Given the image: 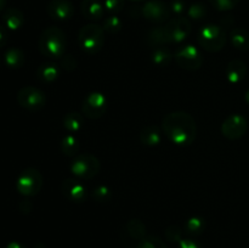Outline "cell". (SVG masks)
Returning <instances> with one entry per match:
<instances>
[{
	"label": "cell",
	"mask_w": 249,
	"mask_h": 248,
	"mask_svg": "<svg viewBox=\"0 0 249 248\" xmlns=\"http://www.w3.org/2000/svg\"><path fill=\"white\" fill-rule=\"evenodd\" d=\"M80 12L89 21H99L106 11L100 0H83L80 4Z\"/></svg>",
	"instance_id": "15"
},
{
	"label": "cell",
	"mask_w": 249,
	"mask_h": 248,
	"mask_svg": "<svg viewBox=\"0 0 249 248\" xmlns=\"http://www.w3.org/2000/svg\"><path fill=\"white\" fill-rule=\"evenodd\" d=\"M248 129V122L242 114H231L221 124V134L229 140H238L246 134Z\"/></svg>",
	"instance_id": "11"
},
{
	"label": "cell",
	"mask_w": 249,
	"mask_h": 248,
	"mask_svg": "<svg viewBox=\"0 0 249 248\" xmlns=\"http://www.w3.org/2000/svg\"><path fill=\"white\" fill-rule=\"evenodd\" d=\"M61 192L66 199L73 203H83L88 197V190L84 184L77 179H66L61 182Z\"/></svg>",
	"instance_id": "13"
},
{
	"label": "cell",
	"mask_w": 249,
	"mask_h": 248,
	"mask_svg": "<svg viewBox=\"0 0 249 248\" xmlns=\"http://www.w3.org/2000/svg\"><path fill=\"white\" fill-rule=\"evenodd\" d=\"M164 29L169 44H180L190 35L192 26L189 18L180 16L168 21L164 24Z\"/></svg>",
	"instance_id": "10"
},
{
	"label": "cell",
	"mask_w": 249,
	"mask_h": 248,
	"mask_svg": "<svg viewBox=\"0 0 249 248\" xmlns=\"http://www.w3.org/2000/svg\"><path fill=\"white\" fill-rule=\"evenodd\" d=\"M125 232L131 240L139 243L142 238L146 237V226L140 219H131L126 223Z\"/></svg>",
	"instance_id": "21"
},
{
	"label": "cell",
	"mask_w": 249,
	"mask_h": 248,
	"mask_svg": "<svg viewBox=\"0 0 249 248\" xmlns=\"http://www.w3.org/2000/svg\"><path fill=\"white\" fill-rule=\"evenodd\" d=\"M92 198L99 203H107L112 198V191L106 185H99L92 191Z\"/></svg>",
	"instance_id": "30"
},
{
	"label": "cell",
	"mask_w": 249,
	"mask_h": 248,
	"mask_svg": "<svg viewBox=\"0 0 249 248\" xmlns=\"http://www.w3.org/2000/svg\"><path fill=\"white\" fill-rule=\"evenodd\" d=\"M139 138H140L141 143L153 147V146H157L160 143V141H162V133H160V130L156 125H147L140 131Z\"/></svg>",
	"instance_id": "20"
},
{
	"label": "cell",
	"mask_w": 249,
	"mask_h": 248,
	"mask_svg": "<svg viewBox=\"0 0 249 248\" xmlns=\"http://www.w3.org/2000/svg\"><path fill=\"white\" fill-rule=\"evenodd\" d=\"M66 46H67V38H66L65 32L56 26L45 28L39 36V51L46 57H63L66 53Z\"/></svg>",
	"instance_id": "2"
},
{
	"label": "cell",
	"mask_w": 249,
	"mask_h": 248,
	"mask_svg": "<svg viewBox=\"0 0 249 248\" xmlns=\"http://www.w3.org/2000/svg\"><path fill=\"white\" fill-rule=\"evenodd\" d=\"M79 46L88 55H95L105 45V31L96 23L85 24L78 33Z\"/></svg>",
	"instance_id": "3"
},
{
	"label": "cell",
	"mask_w": 249,
	"mask_h": 248,
	"mask_svg": "<svg viewBox=\"0 0 249 248\" xmlns=\"http://www.w3.org/2000/svg\"><path fill=\"white\" fill-rule=\"evenodd\" d=\"M17 102L23 108L32 112H36L45 107L48 97H46L45 92L39 88L27 85V87L19 89V91L17 92Z\"/></svg>",
	"instance_id": "7"
},
{
	"label": "cell",
	"mask_w": 249,
	"mask_h": 248,
	"mask_svg": "<svg viewBox=\"0 0 249 248\" xmlns=\"http://www.w3.org/2000/svg\"><path fill=\"white\" fill-rule=\"evenodd\" d=\"M130 1H134V2H141V1H146V0H130Z\"/></svg>",
	"instance_id": "42"
},
{
	"label": "cell",
	"mask_w": 249,
	"mask_h": 248,
	"mask_svg": "<svg viewBox=\"0 0 249 248\" xmlns=\"http://www.w3.org/2000/svg\"><path fill=\"white\" fill-rule=\"evenodd\" d=\"M61 151L67 157H75L79 151V140L74 134H70L63 136L61 140Z\"/></svg>",
	"instance_id": "24"
},
{
	"label": "cell",
	"mask_w": 249,
	"mask_h": 248,
	"mask_svg": "<svg viewBox=\"0 0 249 248\" xmlns=\"http://www.w3.org/2000/svg\"><path fill=\"white\" fill-rule=\"evenodd\" d=\"M77 60H75L72 55H65L63 57H61V66H62L66 71L72 72V71H74L75 68H77Z\"/></svg>",
	"instance_id": "36"
},
{
	"label": "cell",
	"mask_w": 249,
	"mask_h": 248,
	"mask_svg": "<svg viewBox=\"0 0 249 248\" xmlns=\"http://www.w3.org/2000/svg\"><path fill=\"white\" fill-rule=\"evenodd\" d=\"M46 12L55 21H67L74 15V6L70 0H51L46 6Z\"/></svg>",
	"instance_id": "14"
},
{
	"label": "cell",
	"mask_w": 249,
	"mask_h": 248,
	"mask_svg": "<svg viewBox=\"0 0 249 248\" xmlns=\"http://www.w3.org/2000/svg\"><path fill=\"white\" fill-rule=\"evenodd\" d=\"M43 187V175L36 168H27L22 170L16 181V189L26 197L36 196Z\"/></svg>",
	"instance_id": "6"
},
{
	"label": "cell",
	"mask_w": 249,
	"mask_h": 248,
	"mask_svg": "<svg viewBox=\"0 0 249 248\" xmlns=\"http://www.w3.org/2000/svg\"><path fill=\"white\" fill-rule=\"evenodd\" d=\"M124 4H125L124 0H105V11L108 12L109 15H117L118 12H121L123 10Z\"/></svg>",
	"instance_id": "33"
},
{
	"label": "cell",
	"mask_w": 249,
	"mask_h": 248,
	"mask_svg": "<svg viewBox=\"0 0 249 248\" xmlns=\"http://www.w3.org/2000/svg\"><path fill=\"white\" fill-rule=\"evenodd\" d=\"M213 7L218 11H230L238 5L240 0H209Z\"/></svg>",
	"instance_id": "32"
},
{
	"label": "cell",
	"mask_w": 249,
	"mask_h": 248,
	"mask_svg": "<svg viewBox=\"0 0 249 248\" xmlns=\"http://www.w3.org/2000/svg\"><path fill=\"white\" fill-rule=\"evenodd\" d=\"M247 74V65L242 60H232L226 66V78L231 84H238Z\"/></svg>",
	"instance_id": "16"
},
{
	"label": "cell",
	"mask_w": 249,
	"mask_h": 248,
	"mask_svg": "<svg viewBox=\"0 0 249 248\" xmlns=\"http://www.w3.org/2000/svg\"><path fill=\"white\" fill-rule=\"evenodd\" d=\"M84 119L78 112H70L63 117V128L70 134H77L83 128Z\"/></svg>",
	"instance_id": "23"
},
{
	"label": "cell",
	"mask_w": 249,
	"mask_h": 248,
	"mask_svg": "<svg viewBox=\"0 0 249 248\" xmlns=\"http://www.w3.org/2000/svg\"><path fill=\"white\" fill-rule=\"evenodd\" d=\"M175 62L186 71H197L203 65V56L198 48L187 44L180 46L174 55Z\"/></svg>",
	"instance_id": "8"
},
{
	"label": "cell",
	"mask_w": 249,
	"mask_h": 248,
	"mask_svg": "<svg viewBox=\"0 0 249 248\" xmlns=\"http://www.w3.org/2000/svg\"><path fill=\"white\" fill-rule=\"evenodd\" d=\"M60 75V68L56 63L46 62L43 63L36 70V78L41 83H53Z\"/></svg>",
	"instance_id": "18"
},
{
	"label": "cell",
	"mask_w": 249,
	"mask_h": 248,
	"mask_svg": "<svg viewBox=\"0 0 249 248\" xmlns=\"http://www.w3.org/2000/svg\"><path fill=\"white\" fill-rule=\"evenodd\" d=\"M107 99L102 92L92 91L82 102V113L89 119H99L106 113Z\"/></svg>",
	"instance_id": "9"
},
{
	"label": "cell",
	"mask_w": 249,
	"mask_h": 248,
	"mask_svg": "<svg viewBox=\"0 0 249 248\" xmlns=\"http://www.w3.org/2000/svg\"><path fill=\"white\" fill-rule=\"evenodd\" d=\"M5 248H27L26 246L22 245L21 242H17V241H12V242L7 243Z\"/></svg>",
	"instance_id": "39"
},
{
	"label": "cell",
	"mask_w": 249,
	"mask_h": 248,
	"mask_svg": "<svg viewBox=\"0 0 249 248\" xmlns=\"http://www.w3.org/2000/svg\"><path fill=\"white\" fill-rule=\"evenodd\" d=\"M162 128L165 136L178 146H190L197 135L194 117L184 111L168 113L163 118Z\"/></svg>",
	"instance_id": "1"
},
{
	"label": "cell",
	"mask_w": 249,
	"mask_h": 248,
	"mask_svg": "<svg viewBox=\"0 0 249 248\" xmlns=\"http://www.w3.org/2000/svg\"><path fill=\"white\" fill-rule=\"evenodd\" d=\"M9 40V35H7V28L4 26H0V48L5 46Z\"/></svg>",
	"instance_id": "38"
},
{
	"label": "cell",
	"mask_w": 249,
	"mask_h": 248,
	"mask_svg": "<svg viewBox=\"0 0 249 248\" xmlns=\"http://www.w3.org/2000/svg\"><path fill=\"white\" fill-rule=\"evenodd\" d=\"M169 9L170 12L180 17L186 10V2H185V0H172L169 4Z\"/></svg>",
	"instance_id": "35"
},
{
	"label": "cell",
	"mask_w": 249,
	"mask_h": 248,
	"mask_svg": "<svg viewBox=\"0 0 249 248\" xmlns=\"http://www.w3.org/2000/svg\"><path fill=\"white\" fill-rule=\"evenodd\" d=\"M184 230L189 235H201L204 230V219L201 216H192L185 223Z\"/></svg>",
	"instance_id": "27"
},
{
	"label": "cell",
	"mask_w": 249,
	"mask_h": 248,
	"mask_svg": "<svg viewBox=\"0 0 249 248\" xmlns=\"http://www.w3.org/2000/svg\"><path fill=\"white\" fill-rule=\"evenodd\" d=\"M147 41L150 45L152 46H164L167 44H169L167 38V33H165L164 26L163 27H157V28H153L152 31L148 33L147 35Z\"/></svg>",
	"instance_id": "26"
},
{
	"label": "cell",
	"mask_w": 249,
	"mask_h": 248,
	"mask_svg": "<svg viewBox=\"0 0 249 248\" xmlns=\"http://www.w3.org/2000/svg\"><path fill=\"white\" fill-rule=\"evenodd\" d=\"M135 248H168L167 245L163 242V240L158 236H146L145 238L140 241Z\"/></svg>",
	"instance_id": "29"
},
{
	"label": "cell",
	"mask_w": 249,
	"mask_h": 248,
	"mask_svg": "<svg viewBox=\"0 0 249 248\" xmlns=\"http://www.w3.org/2000/svg\"><path fill=\"white\" fill-rule=\"evenodd\" d=\"M70 169L77 179L91 180L100 173L101 163L99 158L91 153H80L73 157Z\"/></svg>",
	"instance_id": "5"
},
{
	"label": "cell",
	"mask_w": 249,
	"mask_h": 248,
	"mask_svg": "<svg viewBox=\"0 0 249 248\" xmlns=\"http://www.w3.org/2000/svg\"><path fill=\"white\" fill-rule=\"evenodd\" d=\"M141 12L142 16L145 17L147 21L153 22V23H162L169 19L170 17V9L169 5L165 2L160 1V0H150L143 4L141 7Z\"/></svg>",
	"instance_id": "12"
},
{
	"label": "cell",
	"mask_w": 249,
	"mask_h": 248,
	"mask_svg": "<svg viewBox=\"0 0 249 248\" xmlns=\"http://www.w3.org/2000/svg\"><path fill=\"white\" fill-rule=\"evenodd\" d=\"M165 237L170 241V242H178L182 240V229L177 225H172L165 230Z\"/></svg>",
	"instance_id": "34"
},
{
	"label": "cell",
	"mask_w": 249,
	"mask_h": 248,
	"mask_svg": "<svg viewBox=\"0 0 249 248\" xmlns=\"http://www.w3.org/2000/svg\"><path fill=\"white\" fill-rule=\"evenodd\" d=\"M178 248H203L201 243L197 241L192 240V238H182L178 245Z\"/></svg>",
	"instance_id": "37"
},
{
	"label": "cell",
	"mask_w": 249,
	"mask_h": 248,
	"mask_svg": "<svg viewBox=\"0 0 249 248\" xmlns=\"http://www.w3.org/2000/svg\"><path fill=\"white\" fill-rule=\"evenodd\" d=\"M245 99H246V101H247V104L249 105V90L247 92H246V95H245Z\"/></svg>",
	"instance_id": "41"
},
{
	"label": "cell",
	"mask_w": 249,
	"mask_h": 248,
	"mask_svg": "<svg viewBox=\"0 0 249 248\" xmlns=\"http://www.w3.org/2000/svg\"><path fill=\"white\" fill-rule=\"evenodd\" d=\"M187 15L194 21H201V19L206 18L207 16V7L206 5L202 2H194L191 6L187 10Z\"/></svg>",
	"instance_id": "31"
},
{
	"label": "cell",
	"mask_w": 249,
	"mask_h": 248,
	"mask_svg": "<svg viewBox=\"0 0 249 248\" xmlns=\"http://www.w3.org/2000/svg\"><path fill=\"white\" fill-rule=\"evenodd\" d=\"M4 61L7 67L10 68H21L26 62V56L24 53L18 48H10L7 49L4 55Z\"/></svg>",
	"instance_id": "22"
},
{
	"label": "cell",
	"mask_w": 249,
	"mask_h": 248,
	"mask_svg": "<svg viewBox=\"0 0 249 248\" xmlns=\"http://www.w3.org/2000/svg\"><path fill=\"white\" fill-rule=\"evenodd\" d=\"M230 41L235 49L240 51L249 50V32L245 28L236 27L230 32Z\"/></svg>",
	"instance_id": "19"
},
{
	"label": "cell",
	"mask_w": 249,
	"mask_h": 248,
	"mask_svg": "<svg viewBox=\"0 0 249 248\" xmlns=\"http://www.w3.org/2000/svg\"><path fill=\"white\" fill-rule=\"evenodd\" d=\"M2 22L4 26L10 31H17L21 28L24 23V15L23 12L16 7H10L6 9L2 14Z\"/></svg>",
	"instance_id": "17"
},
{
	"label": "cell",
	"mask_w": 249,
	"mask_h": 248,
	"mask_svg": "<svg viewBox=\"0 0 249 248\" xmlns=\"http://www.w3.org/2000/svg\"><path fill=\"white\" fill-rule=\"evenodd\" d=\"M5 6H6V0H0V12L4 10Z\"/></svg>",
	"instance_id": "40"
},
{
	"label": "cell",
	"mask_w": 249,
	"mask_h": 248,
	"mask_svg": "<svg viewBox=\"0 0 249 248\" xmlns=\"http://www.w3.org/2000/svg\"><path fill=\"white\" fill-rule=\"evenodd\" d=\"M226 32L218 24L209 23L202 27L197 35L199 46L208 53H218L226 44Z\"/></svg>",
	"instance_id": "4"
},
{
	"label": "cell",
	"mask_w": 249,
	"mask_h": 248,
	"mask_svg": "<svg viewBox=\"0 0 249 248\" xmlns=\"http://www.w3.org/2000/svg\"><path fill=\"white\" fill-rule=\"evenodd\" d=\"M151 60L155 65L160 66V67H164V66H168L172 62L173 53L165 46H157L151 53Z\"/></svg>",
	"instance_id": "25"
},
{
	"label": "cell",
	"mask_w": 249,
	"mask_h": 248,
	"mask_svg": "<svg viewBox=\"0 0 249 248\" xmlns=\"http://www.w3.org/2000/svg\"><path fill=\"white\" fill-rule=\"evenodd\" d=\"M102 28L108 34H117L123 28V22H122V19L117 15H109L104 21Z\"/></svg>",
	"instance_id": "28"
}]
</instances>
